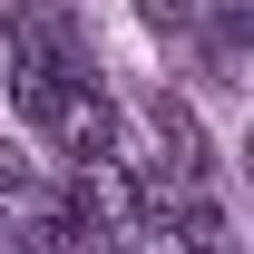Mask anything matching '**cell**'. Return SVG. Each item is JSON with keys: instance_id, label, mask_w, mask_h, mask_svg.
Here are the masks:
<instances>
[{"instance_id": "6da1fadb", "label": "cell", "mask_w": 254, "mask_h": 254, "mask_svg": "<svg viewBox=\"0 0 254 254\" xmlns=\"http://www.w3.org/2000/svg\"><path fill=\"white\" fill-rule=\"evenodd\" d=\"M157 147H166V166H176V186L205 176V127H195L186 98H157Z\"/></svg>"}, {"instance_id": "7a4b0ae2", "label": "cell", "mask_w": 254, "mask_h": 254, "mask_svg": "<svg viewBox=\"0 0 254 254\" xmlns=\"http://www.w3.org/2000/svg\"><path fill=\"white\" fill-rule=\"evenodd\" d=\"M137 10H147L157 30H186V20H195V0H137Z\"/></svg>"}]
</instances>
